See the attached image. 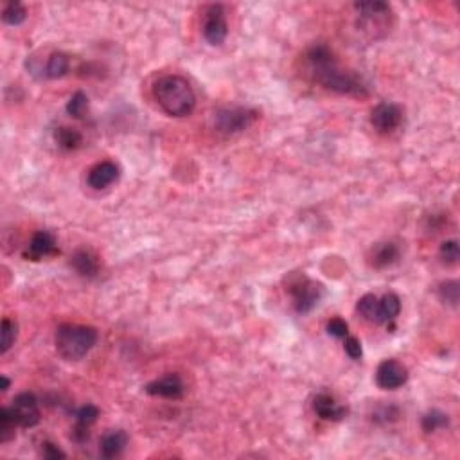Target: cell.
Listing matches in <instances>:
<instances>
[{
  "label": "cell",
  "instance_id": "6da1fadb",
  "mask_svg": "<svg viewBox=\"0 0 460 460\" xmlns=\"http://www.w3.org/2000/svg\"><path fill=\"white\" fill-rule=\"evenodd\" d=\"M306 62L313 79L323 88L344 96H367V85L363 83V79L354 72L342 69L328 46L319 43L309 47L306 53Z\"/></svg>",
  "mask_w": 460,
  "mask_h": 460
},
{
  "label": "cell",
  "instance_id": "7a4b0ae2",
  "mask_svg": "<svg viewBox=\"0 0 460 460\" xmlns=\"http://www.w3.org/2000/svg\"><path fill=\"white\" fill-rule=\"evenodd\" d=\"M153 97L160 110L169 117L191 116L196 106V94L187 79L176 74L162 76L153 85Z\"/></svg>",
  "mask_w": 460,
  "mask_h": 460
},
{
  "label": "cell",
  "instance_id": "3957f363",
  "mask_svg": "<svg viewBox=\"0 0 460 460\" xmlns=\"http://www.w3.org/2000/svg\"><path fill=\"white\" fill-rule=\"evenodd\" d=\"M97 344V329L83 323H62L54 335L56 353L67 361H78Z\"/></svg>",
  "mask_w": 460,
  "mask_h": 460
},
{
  "label": "cell",
  "instance_id": "277c9868",
  "mask_svg": "<svg viewBox=\"0 0 460 460\" xmlns=\"http://www.w3.org/2000/svg\"><path fill=\"white\" fill-rule=\"evenodd\" d=\"M356 27L369 40H379L390 33L392 8L386 2H356Z\"/></svg>",
  "mask_w": 460,
  "mask_h": 460
},
{
  "label": "cell",
  "instance_id": "5b68a950",
  "mask_svg": "<svg viewBox=\"0 0 460 460\" xmlns=\"http://www.w3.org/2000/svg\"><path fill=\"white\" fill-rule=\"evenodd\" d=\"M257 119V112L245 106H221L212 113V128L218 133L232 135L250 128Z\"/></svg>",
  "mask_w": 460,
  "mask_h": 460
},
{
  "label": "cell",
  "instance_id": "8992f818",
  "mask_svg": "<svg viewBox=\"0 0 460 460\" xmlns=\"http://www.w3.org/2000/svg\"><path fill=\"white\" fill-rule=\"evenodd\" d=\"M288 293L291 295L293 306L297 313L304 315L309 313L311 309H315L316 304L320 302L323 295V288L319 282L311 281L306 275H295L288 282Z\"/></svg>",
  "mask_w": 460,
  "mask_h": 460
},
{
  "label": "cell",
  "instance_id": "52a82bcc",
  "mask_svg": "<svg viewBox=\"0 0 460 460\" xmlns=\"http://www.w3.org/2000/svg\"><path fill=\"white\" fill-rule=\"evenodd\" d=\"M9 410L20 428L36 426L42 417L40 403L33 392H20L18 396H15V399L9 405Z\"/></svg>",
  "mask_w": 460,
  "mask_h": 460
},
{
  "label": "cell",
  "instance_id": "ba28073f",
  "mask_svg": "<svg viewBox=\"0 0 460 460\" xmlns=\"http://www.w3.org/2000/svg\"><path fill=\"white\" fill-rule=\"evenodd\" d=\"M403 119H405L403 108L398 103H389V101L376 104L370 112V125L379 133L396 132L403 125Z\"/></svg>",
  "mask_w": 460,
  "mask_h": 460
},
{
  "label": "cell",
  "instance_id": "9c48e42d",
  "mask_svg": "<svg viewBox=\"0 0 460 460\" xmlns=\"http://www.w3.org/2000/svg\"><path fill=\"white\" fill-rule=\"evenodd\" d=\"M228 24L223 6H209L204 18V36L211 46H221L227 40Z\"/></svg>",
  "mask_w": 460,
  "mask_h": 460
},
{
  "label": "cell",
  "instance_id": "30bf717a",
  "mask_svg": "<svg viewBox=\"0 0 460 460\" xmlns=\"http://www.w3.org/2000/svg\"><path fill=\"white\" fill-rule=\"evenodd\" d=\"M408 382V369L398 360H383L377 365L376 383L383 390L401 389Z\"/></svg>",
  "mask_w": 460,
  "mask_h": 460
},
{
  "label": "cell",
  "instance_id": "8fae6325",
  "mask_svg": "<svg viewBox=\"0 0 460 460\" xmlns=\"http://www.w3.org/2000/svg\"><path fill=\"white\" fill-rule=\"evenodd\" d=\"M144 390L150 396H155V398H164V399H179L182 398L183 386L182 377L179 374H166V376L158 377V379H153L151 383L144 386Z\"/></svg>",
  "mask_w": 460,
  "mask_h": 460
},
{
  "label": "cell",
  "instance_id": "7c38bea8",
  "mask_svg": "<svg viewBox=\"0 0 460 460\" xmlns=\"http://www.w3.org/2000/svg\"><path fill=\"white\" fill-rule=\"evenodd\" d=\"M120 176V169L117 166L116 162L112 160H103L99 164H96L94 167H90L87 174V183L92 187V189H96V191H101V189H106L112 183H116Z\"/></svg>",
  "mask_w": 460,
  "mask_h": 460
},
{
  "label": "cell",
  "instance_id": "4fadbf2b",
  "mask_svg": "<svg viewBox=\"0 0 460 460\" xmlns=\"http://www.w3.org/2000/svg\"><path fill=\"white\" fill-rule=\"evenodd\" d=\"M58 250V243H56V237L53 236L47 230H38L31 236L29 245H27V250H25L24 257L31 259V261H40L43 257H50L56 256Z\"/></svg>",
  "mask_w": 460,
  "mask_h": 460
},
{
  "label": "cell",
  "instance_id": "5bb4252c",
  "mask_svg": "<svg viewBox=\"0 0 460 460\" xmlns=\"http://www.w3.org/2000/svg\"><path fill=\"white\" fill-rule=\"evenodd\" d=\"M313 410L323 421H335V423L347 415V407L340 405L331 394H326V392L313 399Z\"/></svg>",
  "mask_w": 460,
  "mask_h": 460
},
{
  "label": "cell",
  "instance_id": "9a60e30c",
  "mask_svg": "<svg viewBox=\"0 0 460 460\" xmlns=\"http://www.w3.org/2000/svg\"><path fill=\"white\" fill-rule=\"evenodd\" d=\"M369 265L376 270L389 268V266L394 265L399 259V246L392 241H385V243H377L370 249L369 256Z\"/></svg>",
  "mask_w": 460,
  "mask_h": 460
},
{
  "label": "cell",
  "instance_id": "2e32d148",
  "mask_svg": "<svg viewBox=\"0 0 460 460\" xmlns=\"http://www.w3.org/2000/svg\"><path fill=\"white\" fill-rule=\"evenodd\" d=\"M99 417V408L96 405H85L76 412V424L72 430V439L76 442H85L88 439V428Z\"/></svg>",
  "mask_w": 460,
  "mask_h": 460
},
{
  "label": "cell",
  "instance_id": "e0dca14e",
  "mask_svg": "<svg viewBox=\"0 0 460 460\" xmlns=\"http://www.w3.org/2000/svg\"><path fill=\"white\" fill-rule=\"evenodd\" d=\"M126 444H128V433H126L125 430L106 431L99 444L101 455H103L104 459H113V456L123 453V449L126 448Z\"/></svg>",
  "mask_w": 460,
  "mask_h": 460
},
{
  "label": "cell",
  "instance_id": "ac0fdd59",
  "mask_svg": "<svg viewBox=\"0 0 460 460\" xmlns=\"http://www.w3.org/2000/svg\"><path fill=\"white\" fill-rule=\"evenodd\" d=\"M71 263L81 277H96L97 272H99V261H97V257L90 250H78L72 256Z\"/></svg>",
  "mask_w": 460,
  "mask_h": 460
},
{
  "label": "cell",
  "instance_id": "d6986e66",
  "mask_svg": "<svg viewBox=\"0 0 460 460\" xmlns=\"http://www.w3.org/2000/svg\"><path fill=\"white\" fill-rule=\"evenodd\" d=\"M69 69H71V58H69L65 53H60L58 50V53H53L49 58H47L43 76L49 79H60L63 78V76H67Z\"/></svg>",
  "mask_w": 460,
  "mask_h": 460
},
{
  "label": "cell",
  "instance_id": "ffe728a7",
  "mask_svg": "<svg viewBox=\"0 0 460 460\" xmlns=\"http://www.w3.org/2000/svg\"><path fill=\"white\" fill-rule=\"evenodd\" d=\"M54 141H56V144H58L62 150L74 151L83 144V135H81L78 130L71 128V126H60V128H56V132H54Z\"/></svg>",
  "mask_w": 460,
  "mask_h": 460
},
{
  "label": "cell",
  "instance_id": "44dd1931",
  "mask_svg": "<svg viewBox=\"0 0 460 460\" xmlns=\"http://www.w3.org/2000/svg\"><path fill=\"white\" fill-rule=\"evenodd\" d=\"M401 313V299L396 293H385L379 299V323L394 322Z\"/></svg>",
  "mask_w": 460,
  "mask_h": 460
},
{
  "label": "cell",
  "instance_id": "7402d4cb",
  "mask_svg": "<svg viewBox=\"0 0 460 460\" xmlns=\"http://www.w3.org/2000/svg\"><path fill=\"white\" fill-rule=\"evenodd\" d=\"M356 309L367 322L379 323V299H377L376 295H363V297L358 300Z\"/></svg>",
  "mask_w": 460,
  "mask_h": 460
},
{
  "label": "cell",
  "instance_id": "603a6c76",
  "mask_svg": "<svg viewBox=\"0 0 460 460\" xmlns=\"http://www.w3.org/2000/svg\"><path fill=\"white\" fill-rule=\"evenodd\" d=\"M18 336V323L11 319L2 320L0 326V353L6 354L15 345Z\"/></svg>",
  "mask_w": 460,
  "mask_h": 460
},
{
  "label": "cell",
  "instance_id": "cb8c5ba5",
  "mask_svg": "<svg viewBox=\"0 0 460 460\" xmlns=\"http://www.w3.org/2000/svg\"><path fill=\"white\" fill-rule=\"evenodd\" d=\"M449 424V417L448 414H444L440 410H431L428 414H424L423 421H421V426L426 433H433L437 430H442Z\"/></svg>",
  "mask_w": 460,
  "mask_h": 460
},
{
  "label": "cell",
  "instance_id": "d4e9b609",
  "mask_svg": "<svg viewBox=\"0 0 460 460\" xmlns=\"http://www.w3.org/2000/svg\"><path fill=\"white\" fill-rule=\"evenodd\" d=\"M17 421L13 417L9 407H4L0 410V444H6L15 437V430H17Z\"/></svg>",
  "mask_w": 460,
  "mask_h": 460
},
{
  "label": "cell",
  "instance_id": "484cf974",
  "mask_svg": "<svg viewBox=\"0 0 460 460\" xmlns=\"http://www.w3.org/2000/svg\"><path fill=\"white\" fill-rule=\"evenodd\" d=\"M27 18V9L20 2H8L2 9V20L8 25H20Z\"/></svg>",
  "mask_w": 460,
  "mask_h": 460
},
{
  "label": "cell",
  "instance_id": "4316f807",
  "mask_svg": "<svg viewBox=\"0 0 460 460\" xmlns=\"http://www.w3.org/2000/svg\"><path fill=\"white\" fill-rule=\"evenodd\" d=\"M67 112L74 119H83L85 113L88 112V97L85 92H76L74 96L67 103Z\"/></svg>",
  "mask_w": 460,
  "mask_h": 460
},
{
  "label": "cell",
  "instance_id": "83f0119b",
  "mask_svg": "<svg viewBox=\"0 0 460 460\" xmlns=\"http://www.w3.org/2000/svg\"><path fill=\"white\" fill-rule=\"evenodd\" d=\"M439 299L444 304L455 307L460 299V284L456 281H446L439 286Z\"/></svg>",
  "mask_w": 460,
  "mask_h": 460
},
{
  "label": "cell",
  "instance_id": "f1b7e54d",
  "mask_svg": "<svg viewBox=\"0 0 460 460\" xmlns=\"http://www.w3.org/2000/svg\"><path fill=\"white\" fill-rule=\"evenodd\" d=\"M439 257L442 259L444 265H456V263H459V257H460L459 241L456 239L444 241L439 249Z\"/></svg>",
  "mask_w": 460,
  "mask_h": 460
},
{
  "label": "cell",
  "instance_id": "f546056e",
  "mask_svg": "<svg viewBox=\"0 0 460 460\" xmlns=\"http://www.w3.org/2000/svg\"><path fill=\"white\" fill-rule=\"evenodd\" d=\"M344 351L351 360H361L363 356V349H361V342L356 336H345L344 338Z\"/></svg>",
  "mask_w": 460,
  "mask_h": 460
},
{
  "label": "cell",
  "instance_id": "4dcf8cb0",
  "mask_svg": "<svg viewBox=\"0 0 460 460\" xmlns=\"http://www.w3.org/2000/svg\"><path fill=\"white\" fill-rule=\"evenodd\" d=\"M326 329H328V333L331 336H335V338H345V336L349 335V326L347 322H345L344 319H331L328 322V326H326Z\"/></svg>",
  "mask_w": 460,
  "mask_h": 460
},
{
  "label": "cell",
  "instance_id": "1f68e13d",
  "mask_svg": "<svg viewBox=\"0 0 460 460\" xmlns=\"http://www.w3.org/2000/svg\"><path fill=\"white\" fill-rule=\"evenodd\" d=\"M399 415V410L396 407H392V405H383V407L377 408L376 412H374L372 419L376 421V423H390V421H396Z\"/></svg>",
  "mask_w": 460,
  "mask_h": 460
},
{
  "label": "cell",
  "instance_id": "d6a6232c",
  "mask_svg": "<svg viewBox=\"0 0 460 460\" xmlns=\"http://www.w3.org/2000/svg\"><path fill=\"white\" fill-rule=\"evenodd\" d=\"M42 456L43 459H49V460H58V459H65L67 453L63 452V449H60L56 444L43 442L42 444Z\"/></svg>",
  "mask_w": 460,
  "mask_h": 460
},
{
  "label": "cell",
  "instance_id": "836d02e7",
  "mask_svg": "<svg viewBox=\"0 0 460 460\" xmlns=\"http://www.w3.org/2000/svg\"><path fill=\"white\" fill-rule=\"evenodd\" d=\"M0 383H2V385H0L2 392H8L9 386H11V379H9L8 376H0Z\"/></svg>",
  "mask_w": 460,
  "mask_h": 460
}]
</instances>
